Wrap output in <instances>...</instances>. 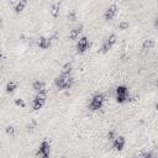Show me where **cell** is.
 Instances as JSON below:
<instances>
[{
	"instance_id": "cell-1",
	"label": "cell",
	"mask_w": 158,
	"mask_h": 158,
	"mask_svg": "<svg viewBox=\"0 0 158 158\" xmlns=\"http://www.w3.org/2000/svg\"><path fill=\"white\" fill-rule=\"evenodd\" d=\"M73 83H74V79L70 75H65L62 73L54 79V84L59 89H70L73 86Z\"/></svg>"
},
{
	"instance_id": "cell-2",
	"label": "cell",
	"mask_w": 158,
	"mask_h": 158,
	"mask_svg": "<svg viewBox=\"0 0 158 158\" xmlns=\"http://www.w3.org/2000/svg\"><path fill=\"white\" fill-rule=\"evenodd\" d=\"M128 99V90L125 85H118L116 88V101L122 104Z\"/></svg>"
},
{
	"instance_id": "cell-3",
	"label": "cell",
	"mask_w": 158,
	"mask_h": 158,
	"mask_svg": "<svg viewBox=\"0 0 158 158\" xmlns=\"http://www.w3.org/2000/svg\"><path fill=\"white\" fill-rule=\"evenodd\" d=\"M102 102H104V95L102 94H96V95L93 96V99L90 101V105H89V109L91 111H96V110L101 109Z\"/></svg>"
},
{
	"instance_id": "cell-4",
	"label": "cell",
	"mask_w": 158,
	"mask_h": 158,
	"mask_svg": "<svg viewBox=\"0 0 158 158\" xmlns=\"http://www.w3.org/2000/svg\"><path fill=\"white\" fill-rule=\"evenodd\" d=\"M115 42H116V36H115V35H110V36L104 41L102 47H101V52H102V53H106V52L115 44Z\"/></svg>"
},
{
	"instance_id": "cell-5",
	"label": "cell",
	"mask_w": 158,
	"mask_h": 158,
	"mask_svg": "<svg viewBox=\"0 0 158 158\" xmlns=\"http://www.w3.org/2000/svg\"><path fill=\"white\" fill-rule=\"evenodd\" d=\"M88 47H89V41H88V38L86 37H81L79 41H78V43H77V52L78 53H84L86 49H88Z\"/></svg>"
},
{
	"instance_id": "cell-6",
	"label": "cell",
	"mask_w": 158,
	"mask_h": 158,
	"mask_svg": "<svg viewBox=\"0 0 158 158\" xmlns=\"http://www.w3.org/2000/svg\"><path fill=\"white\" fill-rule=\"evenodd\" d=\"M49 151H51V146L47 141H43L38 148V152H37V156L38 157H42V156H49Z\"/></svg>"
},
{
	"instance_id": "cell-7",
	"label": "cell",
	"mask_w": 158,
	"mask_h": 158,
	"mask_svg": "<svg viewBox=\"0 0 158 158\" xmlns=\"http://www.w3.org/2000/svg\"><path fill=\"white\" fill-rule=\"evenodd\" d=\"M116 11H117V6H116V5H111V6H109V7L106 9L105 14H104L105 20H106V21L111 20V19H112V17L116 15Z\"/></svg>"
},
{
	"instance_id": "cell-8",
	"label": "cell",
	"mask_w": 158,
	"mask_h": 158,
	"mask_svg": "<svg viewBox=\"0 0 158 158\" xmlns=\"http://www.w3.org/2000/svg\"><path fill=\"white\" fill-rule=\"evenodd\" d=\"M125 143H126L125 138H123L122 136H118V137H116V138L114 139L112 146H114V148H115L116 151H122L123 147H125Z\"/></svg>"
},
{
	"instance_id": "cell-9",
	"label": "cell",
	"mask_w": 158,
	"mask_h": 158,
	"mask_svg": "<svg viewBox=\"0 0 158 158\" xmlns=\"http://www.w3.org/2000/svg\"><path fill=\"white\" fill-rule=\"evenodd\" d=\"M81 30H83V26L80 25V26H78V27H74L73 30H70V32H69V38L70 40H77L78 37H79V35H80V32H81Z\"/></svg>"
},
{
	"instance_id": "cell-10",
	"label": "cell",
	"mask_w": 158,
	"mask_h": 158,
	"mask_svg": "<svg viewBox=\"0 0 158 158\" xmlns=\"http://www.w3.org/2000/svg\"><path fill=\"white\" fill-rule=\"evenodd\" d=\"M38 46H40V48H42V49L49 48V46H51V38L41 37V38L38 40Z\"/></svg>"
},
{
	"instance_id": "cell-11",
	"label": "cell",
	"mask_w": 158,
	"mask_h": 158,
	"mask_svg": "<svg viewBox=\"0 0 158 158\" xmlns=\"http://www.w3.org/2000/svg\"><path fill=\"white\" fill-rule=\"evenodd\" d=\"M32 86H33V89L38 93V91H42V90H44V88H46V84H44V81H42V80H36L33 84H32Z\"/></svg>"
},
{
	"instance_id": "cell-12",
	"label": "cell",
	"mask_w": 158,
	"mask_h": 158,
	"mask_svg": "<svg viewBox=\"0 0 158 158\" xmlns=\"http://www.w3.org/2000/svg\"><path fill=\"white\" fill-rule=\"evenodd\" d=\"M25 6H26V1H23V0H22V1H20V2H17V4H16V6H15V9H14V10H15V12H16V14H20V12L25 9Z\"/></svg>"
},
{
	"instance_id": "cell-13",
	"label": "cell",
	"mask_w": 158,
	"mask_h": 158,
	"mask_svg": "<svg viewBox=\"0 0 158 158\" xmlns=\"http://www.w3.org/2000/svg\"><path fill=\"white\" fill-rule=\"evenodd\" d=\"M43 104H44V101H42V100H38V99H33V104H32V106H33V110H40V109H42V106H43Z\"/></svg>"
},
{
	"instance_id": "cell-14",
	"label": "cell",
	"mask_w": 158,
	"mask_h": 158,
	"mask_svg": "<svg viewBox=\"0 0 158 158\" xmlns=\"http://www.w3.org/2000/svg\"><path fill=\"white\" fill-rule=\"evenodd\" d=\"M152 47H154V40H144L143 49H151Z\"/></svg>"
},
{
	"instance_id": "cell-15",
	"label": "cell",
	"mask_w": 158,
	"mask_h": 158,
	"mask_svg": "<svg viewBox=\"0 0 158 158\" xmlns=\"http://www.w3.org/2000/svg\"><path fill=\"white\" fill-rule=\"evenodd\" d=\"M16 88H17V84H16L15 81H9V83L6 84V91H7V93H12Z\"/></svg>"
},
{
	"instance_id": "cell-16",
	"label": "cell",
	"mask_w": 158,
	"mask_h": 158,
	"mask_svg": "<svg viewBox=\"0 0 158 158\" xmlns=\"http://www.w3.org/2000/svg\"><path fill=\"white\" fill-rule=\"evenodd\" d=\"M46 98H47V91H46V90L38 91V93H37V95H36V99L42 100V101H46Z\"/></svg>"
},
{
	"instance_id": "cell-17",
	"label": "cell",
	"mask_w": 158,
	"mask_h": 158,
	"mask_svg": "<svg viewBox=\"0 0 158 158\" xmlns=\"http://www.w3.org/2000/svg\"><path fill=\"white\" fill-rule=\"evenodd\" d=\"M70 70H72V64L70 63H67L64 67H63V70H62V74H65V75H69V73H70Z\"/></svg>"
},
{
	"instance_id": "cell-18",
	"label": "cell",
	"mask_w": 158,
	"mask_h": 158,
	"mask_svg": "<svg viewBox=\"0 0 158 158\" xmlns=\"http://www.w3.org/2000/svg\"><path fill=\"white\" fill-rule=\"evenodd\" d=\"M58 10H59V2L53 4V5H52V14H53L54 17L58 15Z\"/></svg>"
},
{
	"instance_id": "cell-19",
	"label": "cell",
	"mask_w": 158,
	"mask_h": 158,
	"mask_svg": "<svg viewBox=\"0 0 158 158\" xmlns=\"http://www.w3.org/2000/svg\"><path fill=\"white\" fill-rule=\"evenodd\" d=\"M5 131H6V133L10 135V136H14V135H15V128H14L12 126H7Z\"/></svg>"
},
{
	"instance_id": "cell-20",
	"label": "cell",
	"mask_w": 158,
	"mask_h": 158,
	"mask_svg": "<svg viewBox=\"0 0 158 158\" xmlns=\"http://www.w3.org/2000/svg\"><path fill=\"white\" fill-rule=\"evenodd\" d=\"M127 27H128V22L122 21V22H120V23H118V28H120V30H126Z\"/></svg>"
},
{
	"instance_id": "cell-21",
	"label": "cell",
	"mask_w": 158,
	"mask_h": 158,
	"mask_svg": "<svg viewBox=\"0 0 158 158\" xmlns=\"http://www.w3.org/2000/svg\"><path fill=\"white\" fill-rule=\"evenodd\" d=\"M142 158H156V154L153 152H146Z\"/></svg>"
},
{
	"instance_id": "cell-22",
	"label": "cell",
	"mask_w": 158,
	"mask_h": 158,
	"mask_svg": "<svg viewBox=\"0 0 158 158\" xmlns=\"http://www.w3.org/2000/svg\"><path fill=\"white\" fill-rule=\"evenodd\" d=\"M107 138L109 139H115L116 138V132L112 130V131H110L109 133H107Z\"/></svg>"
},
{
	"instance_id": "cell-23",
	"label": "cell",
	"mask_w": 158,
	"mask_h": 158,
	"mask_svg": "<svg viewBox=\"0 0 158 158\" xmlns=\"http://www.w3.org/2000/svg\"><path fill=\"white\" fill-rule=\"evenodd\" d=\"M15 104H16V105H19V106H22V107L25 106V101H23V100H21V99H20V100H16V101H15Z\"/></svg>"
},
{
	"instance_id": "cell-24",
	"label": "cell",
	"mask_w": 158,
	"mask_h": 158,
	"mask_svg": "<svg viewBox=\"0 0 158 158\" xmlns=\"http://www.w3.org/2000/svg\"><path fill=\"white\" fill-rule=\"evenodd\" d=\"M40 158H49V156H42V157H40Z\"/></svg>"
},
{
	"instance_id": "cell-25",
	"label": "cell",
	"mask_w": 158,
	"mask_h": 158,
	"mask_svg": "<svg viewBox=\"0 0 158 158\" xmlns=\"http://www.w3.org/2000/svg\"><path fill=\"white\" fill-rule=\"evenodd\" d=\"M62 158H67V157H62Z\"/></svg>"
},
{
	"instance_id": "cell-26",
	"label": "cell",
	"mask_w": 158,
	"mask_h": 158,
	"mask_svg": "<svg viewBox=\"0 0 158 158\" xmlns=\"http://www.w3.org/2000/svg\"><path fill=\"white\" fill-rule=\"evenodd\" d=\"M0 58H1V54H0Z\"/></svg>"
}]
</instances>
